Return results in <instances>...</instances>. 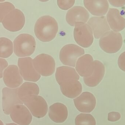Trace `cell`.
<instances>
[{
  "label": "cell",
  "instance_id": "cell-1",
  "mask_svg": "<svg viewBox=\"0 0 125 125\" xmlns=\"http://www.w3.org/2000/svg\"><path fill=\"white\" fill-rule=\"evenodd\" d=\"M58 25L53 17L44 15L40 18L35 23L34 33L40 41L44 42L51 41L56 36Z\"/></svg>",
  "mask_w": 125,
  "mask_h": 125
},
{
  "label": "cell",
  "instance_id": "cell-2",
  "mask_svg": "<svg viewBox=\"0 0 125 125\" xmlns=\"http://www.w3.org/2000/svg\"><path fill=\"white\" fill-rule=\"evenodd\" d=\"M34 37L29 34H21L14 41V53L19 57H26L32 55L36 49Z\"/></svg>",
  "mask_w": 125,
  "mask_h": 125
},
{
  "label": "cell",
  "instance_id": "cell-3",
  "mask_svg": "<svg viewBox=\"0 0 125 125\" xmlns=\"http://www.w3.org/2000/svg\"><path fill=\"white\" fill-rule=\"evenodd\" d=\"M123 43L122 37L120 33L110 31L101 36L99 45L104 51L108 53L113 54L121 49Z\"/></svg>",
  "mask_w": 125,
  "mask_h": 125
},
{
  "label": "cell",
  "instance_id": "cell-4",
  "mask_svg": "<svg viewBox=\"0 0 125 125\" xmlns=\"http://www.w3.org/2000/svg\"><path fill=\"white\" fill-rule=\"evenodd\" d=\"M84 54V50L82 48L74 44H69L62 48L59 58L64 65L75 67L77 60Z\"/></svg>",
  "mask_w": 125,
  "mask_h": 125
},
{
  "label": "cell",
  "instance_id": "cell-5",
  "mask_svg": "<svg viewBox=\"0 0 125 125\" xmlns=\"http://www.w3.org/2000/svg\"><path fill=\"white\" fill-rule=\"evenodd\" d=\"M23 103L33 116L36 118H42L47 113V103L44 98L39 95H31L26 98Z\"/></svg>",
  "mask_w": 125,
  "mask_h": 125
},
{
  "label": "cell",
  "instance_id": "cell-6",
  "mask_svg": "<svg viewBox=\"0 0 125 125\" xmlns=\"http://www.w3.org/2000/svg\"><path fill=\"white\" fill-rule=\"evenodd\" d=\"M73 35L76 43L84 48L90 47L94 40L92 31L87 23H76L73 31Z\"/></svg>",
  "mask_w": 125,
  "mask_h": 125
},
{
  "label": "cell",
  "instance_id": "cell-7",
  "mask_svg": "<svg viewBox=\"0 0 125 125\" xmlns=\"http://www.w3.org/2000/svg\"><path fill=\"white\" fill-rule=\"evenodd\" d=\"M34 68L42 76L52 75L55 69L54 58L48 54H42L36 57L33 60Z\"/></svg>",
  "mask_w": 125,
  "mask_h": 125
},
{
  "label": "cell",
  "instance_id": "cell-8",
  "mask_svg": "<svg viewBox=\"0 0 125 125\" xmlns=\"http://www.w3.org/2000/svg\"><path fill=\"white\" fill-rule=\"evenodd\" d=\"M25 22V18L23 13L20 10L15 9L6 15L2 24L8 31L15 32L22 29Z\"/></svg>",
  "mask_w": 125,
  "mask_h": 125
},
{
  "label": "cell",
  "instance_id": "cell-9",
  "mask_svg": "<svg viewBox=\"0 0 125 125\" xmlns=\"http://www.w3.org/2000/svg\"><path fill=\"white\" fill-rule=\"evenodd\" d=\"M18 65L20 73L25 80L36 82L40 79L41 75L34 68L31 57L19 58Z\"/></svg>",
  "mask_w": 125,
  "mask_h": 125
},
{
  "label": "cell",
  "instance_id": "cell-10",
  "mask_svg": "<svg viewBox=\"0 0 125 125\" xmlns=\"http://www.w3.org/2000/svg\"><path fill=\"white\" fill-rule=\"evenodd\" d=\"M18 88L5 87L2 90V106L5 114H10L13 108L16 105H22L23 103L19 98Z\"/></svg>",
  "mask_w": 125,
  "mask_h": 125
},
{
  "label": "cell",
  "instance_id": "cell-11",
  "mask_svg": "<svg viewBox=\"0 0 125 125\" xmlns=\"http://www.w3.org/2000/svg\"><path fill=\"white\" fill-rule=\"evenodd\" d=\"M74 105L77 109L82 113H89L95 108L96 100L92 93L84 92L73 100Z\"/></svg>",
  "mask_w": 125,
  "mask_h": 125
},
{
  "label": "cell",
  "instance_id": "cell-12",
  "mask_svg": "<svg viewBox=\"0 0 125 125\" xmlns=\"http://www.w3.org/2000/svg\"><path fill=\"white\" fill-rule=\"evenodd\" d=\"M4 82L9 88H18L23 82L18 67L16 65H10L7 68L3 73Z\"/></svg>",
  "mask_w": 125,
  "mask_h": 125
},
{
  "label": "cell",
  "instance_id": "cell-13",
  "mask_svg": "<svg viewBox=\"0 0 125 125\" xmlns=\"http://www.w3.org/2000/svg\"><path fill=\"white\" fill-rule=\"evenodd\" d=\"M89 14L83 7L76 6L69 10L66 15L67 23L71 26H75L77 23H86L89 20Z\"/></svg>",
  "mask_w": 125,
  "mask_h": 125
},
{
  "label": "cell",
  "instance_id": "cell-14",
  "mask_svg": "<svg viewBox=\"0 0 125 125\" xmlns=\"http://www.w3.org/2000/svg\"><path fill=\"white\" fill-rule=\"evenodd\" d=\"M87 24L90 26L95 38L97 39L100 38L104 34L110 31L105 16L92 17Z\"/></svg>",
  "mask_w": 125,
  "mask_h": 125
},
{
  "label": "cell",
  "instance_id": "cell-15",
  "mask_svg": "<svg viewBox=\"0 0 125 125\" xmlns=\"http://www.w3.org/2000/svg\"><path fill=\"white\" fill-rule=\"evenodd\" d=\"M12 120L20 125H29L32 120V116L28 108L23 105H17L13 108L10 114Z\"/></svg>",
  "mask_w": 125,
  "mask_h": 125
},
{
  "label": "cell",
  "instance_id": "cell-16",
  "mask_svg": "<svg viewBox=\"0 0 125 125\" xmlns=\"http://www.w3.org/2000/svg\"><path fill=\"white\" fill-rule=\"evenodd\" d=\"M75 68L80 76L84 78L89 77L93 73L94 68V62L92 56L85 54L77 60Z\"/></svg>",
  "mask_w": 125,
  "mask_h": 125
},
{
  "label": "cell",
  "instance_id": "cell-17",
  "mask_svg": "<svg viewBox=\"0 0 125 125\" xmlns=\"http://www.w3.org/2000/svg\"><path fill=\"white\" fill-rule=\"evenodd\" d=\"M106 20L109 27L114 31H121L125 28V19L117 9H109L106 15Z\"/></svg>",
  "mask_w": 125,
  "mask_h": 125
},
{
  "label": "cell",
  "instance_id": "cell-18",
  "mask_svg": "<svg viewBox=\"0 0 125 125\" xmlns=\"http://www.w3.org/2000/svg\"><path fill=\"white\" fill-rule=\"evenodd\" d=\"M60 85L62 94L68 98L71 99L75 98L82 92L81 84L77 80L66 81Z\"/></svg>",
  "mask_w": 125,
  "mask_h": 125
},
{
  "label": "cell",
  "instance_id": "cell-19",
  "mask_svg": "<svg viewBox=\"0 0 125 125\" xmlns=\"http://www.w3.org/2000/svg\"><path fill=\"white\" fill-rule=\"evenodd\" d=\"M94 62V68L92 74L89 77L83 78L84 83L90 87H94L98 85L103 80L105 74L104 65L98 60Z\"/></svg>",
  "mask_w": 125,
  "mask_h": 125
},
{
  "label": "cell",
  "instance_id": "cell-20",
  "mask_svg": "<svg viewBox=\"0 0 125 125\" xmlns=\"http://www.w3.org/2000/svg\"><path fill=\"white\" fill-rule=\"evenodd\" d=\"M48 114L51 119L54 122L62 123L67 118L68 111L64 104L56 103L50 106Z\"/></svg>",
  "mask_w": 125,
  "mask_h": 125
},
{
  "label": "cell",
  "instance_id": "cell-21",
  "mask_svg": "<svg viewBox=\"0 0 125 125\" xmlns=\"http://www.w3.org/2000/svg\"><path fill=\"white\" fill-rule=\"evenodd\" d=\"M84 5L93 15L103 16L106 14L109 7L107 0H84Z\"/></svg>",
  "mask_w": 125,
  "mask_h": 125
},
{
  "label": "cell",
  "instance_id": "cell-22",
  "mask_svg": "<svg viewBox=\"0 0 125 125\" xmlns=\"http://www.w3.org/2000/svg\"><path fill=\"white\" fill-rule=\"evenodd\" d=\"M56 79L60 85L63 82L70 80H78L79 76L74 68L67 66L59 67L56 69Z\"/></svg>",
  "mask_w": 125,
  "mask_h": 125
},
{
  "label": "cell",
  "instance_id": "cell-23",
  "mask_svg": "<svg viewBox=\"0 0 125 125\" xmlns=\"http://www.w3.org/2000/svg\"><path fill=\"white\" fill-rule=\"evenodd\" d=\"M39 92V87L35 83L25 82L18 88V96L22 102L31 95H38Z\"/></svg>",
  "mask_w": 125,
  "mask_h": 125
},
{
  "label": "cell",
  "instance_id": "cell-24",
  "mask_svg": "<svg viewBox=\"0 0 125 125\" xmlns=\"http://www.w3.org/2000/svg\"><path fill=\"white\" fill-rule=\"evenodd\" d=\"M13 43L6 37H0V58H7L13 53Z\"/></svg>",
  "mask_w": 125,
  "mask_h": 125
},
{
  "label": "cell",
  "instance_id": "cell-25",
  "mask_svg": "<svg viewBox=\"0 0 125 125\" xmlns=\"http://www.w3.org/2000/svg\"><path fill=\"white\" fill-rule=\"evenodd\" d=\"M75 125H96L94 117L90 114H81L75 119Z\"/></svg>",
  "mask_w": 125,
  "mask_h": 125
},
{
  "label": "cell",
  "instance_id": "cell-26",
  "mask_svg": "<svg viewBox=\"0 0 125 125\" xmlns=\"http://www.w3.org/2000/svg\"><path fill=\"white\" fill-rule=\"evenodd\" d=\"M15 9L14 6L10 2L0 3V23H2L6 15Z\"/></svg>",
  "mask_w": 125,
  "mask_h": 125
},
{
  "label": "cell",
  "instance_id": "cell-27",
  "mask_svg": "<svg viewBox=\"0 0 125 125\" xmlns=\"http://www.w3.org/2000/svg\"><path fill=\"white\" fill-rule=\"evenodd\" d=\"M75 0L57 1V4L59 8L63 10H67L72 7L75 3Z\"/></svg>",
  "mask_w": 125,
  "mask_h": 125
},
{
  "label": "cell",
  "instance_id": "cell-28",
  "mask_svg": "<svg viewBox=\"0 0 125 125\" xmlns=\"http://www.w3.org/2000/svg\"><path fill=\"white\" fill-rule=\"evenodd\" d=\"M121 115L119 112H112L108 114V120L111 122H115L119 120Z\"/></svg>",
  "mask_w": 125,
  "mask_h": 125
},
{
  "label": "cell",
  "instance_id": "cell-29",
  "mask_svg": "<svg viewBox=\"0 0 125 125\" xmlns=\"http://www.w3.org/2000/svg\"><path fill=\"white\" fill-rule=\"evenodd\" d=\"M118 65L119 68L123 71L125 72V51L119 57Z\"/></svg>",
  "mask_w": 125,
  "mask_h": 125
},
{
  "label": "cell",
  "instance_id": "cell-30",
  "mask_svg": "<svg viewBox=\"0 0 125 125\" xmlns=\"http://www.w3.org/2000/svg\"><path fill=\"white\" fill-rule=\"evenodd\" d=\"M8 65V62L6 59L0 58V79L1 78L3 77V70Z\"/></svg>",
  "mask_w": 125,
  "mask_h": 125
},
{
  "label": "cell",
  "instance_id": "cell-31",
  "mask_svg": "<svg viewBox=\"0 0 125 125\" xmlns=\"http://www.w3.org/2000/svg\"><path fill=\"white\" fill-rule=\"evenodd\" d=\"M108 1L111 5L116 7H120L125 5V0H110Z\"/></svg>",
  "mask_w": 125,
  "mask_h": 125
},
{
  "label": "cell",
  "instance_id": "cell-32",
  "mask_svg": "<svg viewBox=\"0 0 125 125\" xmlns=\"http://www.w3.org/2000/svg\"><path fill=\"white\" fill-rule=\"evenodd\" d=\"M6 125H17V124H15L14 123H8V124H7Z\"/></svg>",
  "mask_w": 125,
  "mask_h": 125
},
{
  "label": "cell",
  "instance_id": "cell-33",
  "mask_svg": "<svg viewBox=\"0 0 125 125\" xmlns=\"http://www.w3.org/2000/svg\"><path fill=\"white\" fill-rule=\"evenodd\" d=\"M0 125H4L3 122L0 120Z\"/></svg>",
  "mask_w": 125,
  "mask_h": 125
}]
</instances>
